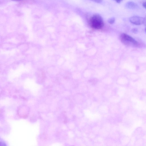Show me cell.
I'll return each instance as SVG.
<instances>
[{
	"instance_id": "cell-2",
	"label": "cell",
	"mask_w": 146,
	"mask_h": 146,
	"mask_svg": "<svg viewBox=\"0 0 146 146\" xmlns=\"http://www.w3.org/2000/svg\"><path fill=\"white\" fill-rule=\"evenodd\" d=\"M119 38L121 42L127 46L137 47L139 46L138 42L126 34L121 33Z\"/></svg>"
},
{
	"instance_id": "cell-6",
	"label": "cell",
	"mask_w": 146,
	"mask_h": 146,
	"mask_svg": "<svg viewBox=\"0 0 146 146\" xmlns=\"http://www.w3.org/2000/svg\"><path fill=\"white\" fill-rule=\"evenodd\" d=\"M131 137L127 135H123L121 138V143L123 146H128L131 143Z\"/></svg>"
},
{
	"instance_id": "cell-8",
	"label": "cell",
	"mask_w": 146,
	"mask_h": 146,
	"mask_svg": "<svg viewBox=\"0 0 146 146\" xmlns=\"http://www.w3.org/2000/svg\"><path fill=\"white\" fill-rule=\"evenodd\" d=\"M125 6L126 8L129 9H135L139 7L136 3L132 1L127 2L125 5Z\"/></svg>"
},
{
	"instance_id": "cell-15",
	"label": "cell",
	"mask_w": 146,
	"mask_h": 146,
	"mask_svg": "<svg viewBox=\"0 0 146 146\" xmlns=\"http://www.w3.org/2000/svg\"><path fill=\"white\" fill-rule=\"evenodd\" d=\"M12 0L15 1H21V0Z\"/></svg>"
},
{
	"instance_id": "cell-13",
	"label": "cell",
	"mask_w": 146,
	"mask_h": 146,
	"mask_svg": "<svg viewBox=\"0 0 146 146\" xmlns=\"http://www.w3.org/2000/svg\"><path fill=\"white\" fill-rule=\"evenodd\" d=\"M116 1L117 3H120L122 0H114Z\"/></svg>"
},
{
	"instance_id": "cell-10",
	"label": "cell",
	"mask_w": 146,
	"mask_h": 146,
	"mask_svg": "<svg viewBox=\"0 0 146 146\" xmlns=\"http://www.w3.org/2000/svg\"><path fill=\"white\" fill-rule=\"evenodd\" d=\"M141 126L146 132V120H144Z\"/></svg>"
},
{
	"instance_id": "cell-5",
	"label": "cell",
	"mask_w": 146,
	"mask_h": 146,
	"mask_svg": "<svg viewBox=\"0 0 146 146\" xmlns=\"http://www.w3.org/2000/svg\"><path fill=\"white\" fill-rule=\"evenodd\" d=\"M130 22L135 25H140L144 23V18L139 16H134L129 19Z\"/></svg>"
},
{
	"instance_id": "cell-14",
	"label": "cell",
	"mask_w": 146,
	"mask_h": 146,
	"mask_svg": "<svg viewBox=\"0 0 146 146\" xmlns=\"http://www.w3.org/2000/svg\"><path fill=\"white\" fill-rule=\"evenodd\" d=\"M144 23L146 25V17L144 18Z\"/></svg>"
},
{
	"instance_id": "cell-4",
	"label": "cell",
	"mask_w": 146,
	"mask_h": 146,
	"mask_svg": "<svg viewBox=\"0 0 146 146\" xmlns=\"http://www.w3.org/2000/svg\"><path fill=\"white\" fill-rule=\"evenodd\" d=\"M146 135V132L141 126L137 127L133 132L131 138L134 141L136 139L144 138Z\"/></svg>"
},
{
	"instance_id": "cell-9",
	"label": "cell",
	"mask_w": 146,
	"mask_h": 146,
	"mask_svg": "<svg viewBox=\"0 0 146 146\" xmlns=\"http://www.w3.org/2000/svg\"><path fill=\"white\" fill-rule=\"evenodd\" d=\"M115 21V18L114 17H112L108 19V22L109 23L112 24Z\"/></svg>"
},
{
	"instance_id": "cell-1",
	"label": "cell",
	"mask_w": 146,
	"mask_h": 146,
	"mask_svg": "<svg viewBox=\"0 0 146 146\" xmlns=\"http://www.w3.org/2000/svg\"><path fill=\"white\" fill-rule=\"evenodd\" d=\"M89 23L90 27L95 29H100L104 25L102 17L98 14H94L89 19Z\"/></svg>"
},
{
	"instance_id": "cell-16",
	"label": "cell",
	"mask_w": 146,
	"mask_h": 146,
	"mask_svg": "<svg viewBox=\"0 0 146 146\" xmlns=\"http://www.w3.org/2000/svg\"><path fill=\"white\" fill-rule=\"evenodd\" d=\"M145 31H146V29H145Z\"/></svg>"
},
{
	"instance_id": "cell-12",
	"label": "cell",
	"mask_w": 146,
	"mask_h": 146,
	"mask_svg": "<svg viewBox=\"0 0 146 146\" xmlns=\"http://www.w3.org/2000/svg\"><path fill=\"white\" fill-rule=\"evenodd\" d=\"M143 6L146 9V2H145L143 3Z\"/></svg>"
},
{
	"instance_id": "cell-7",
	"label": "cell",
	"mask_w": 146,
	"mask_h": 146,
	"mask_svg": "<svg viewBox=\"0 0 146 146\" xmlns=\"http://www.w3.org/2000/svg\"><path fill=\"white\" fill-rule=\"evenodd\" d=\"M145 139L144 138H141L135 139L133 144L134 146H143L144 145Z\"/></svg>"
},
{
	"instance_id": "cell-11",
	"label": "cell",
	"mask_w": 146,
	"mask_h": 146,
	"mask_svg": "<svg viewBox=\"0 0 146 146\" xmlns=\"http://www.w3.org/2000/svg\"><path fill=\"white\" fill-rule=\"evenodd\" d=\"M93 2H95L97 3H100L103 0H90Z\"/></svg>"
},
{
	"instance_id": "cell-3",
	"label": "cell",
	"mask_w": 146,
	"mask_h": 146,
	"mask_svg": "<svg viewBox=\"0 0 146 146\" xmlns=\"http://www.w3.org/2000/svg\"><path fill=\"white\" fill-rule=\"evenodd\" d=\"M133 107V104L131 99L124 97L120 102V108L124 113Z\"/></svg>"
}]
</instances>
